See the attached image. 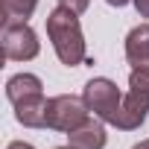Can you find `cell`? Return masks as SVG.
<instances>
[{"label": "cell", "instance_id": "obj_15", "mask_svg": "<svg viewBox=\"0 0 149 149\" xmlns=\"http://www.w3.org/2000/svg\"><path fill=\"white\" fill-rule=\"evenodd\" d=\"M56 149H76V146H70V143H67V146H56Z\"/></svg>", "mask_w": 149, "mask_h": 149}, {"label": "cell", "instance_id": "obj_6", "mask_svg": "<svg viewBox=\"0 0 149 149\" xmlns=\"http://www.w3.org/2000/svg\"><path fill=\"white\" fill-rule=\"evenodd\" d=\"M67 137H70V146H76V149H102L105 146V126H102V120L88 117L82 126L67 132Z\"/></svg>", "mask_w": 149, "mask_h": 149}, {"label": "cell", "instance_id": "obj_14", "mask_svg": "<svg viewBox=\"0 0 149 149\" xmlns=\"http://www.w3.org/2000/svg\"><path fill=\"white\" fill-rule=\"evenodd\" d=\"M132 149H149V140H140L137 146H132Z\"/></svg>", "mask_w": 149, "mask_h": 149}, {"label": "cell", "instance_id": "obj_9", "mask_svg": "<svg viewBox=\"0 0 149 149\" xmlns=\"http://www.w3.org/2000/svg\"><path fill=\"white\" fill-rule=\"evenodd\" d=\"M129 94L149 108V70H132V76H129Z\"/></svg>", "mask_w": 149, "mask_h": 149}, {"label": "cell", "instance_id": "obj_13", "mask_svg": "<svg viewBox=\"0 0 149 149\" xmlns=\"http://www.w3.org/2000/svg\"><path fill=\"white\" fill-rule=\"evenodd\" d=\"M105 3H111V6H117V9H120V6H126V3H129V0H105Z\"/></svg>", "mask_w": 149, "mask_h": 149}, {"label": "cell", "instance_id": "obj_4", "mask_svg": "<svg viewBox=\"0 0 149 149\" xmlns=\"http://www.w3.org/2000/svg\"><path fill=\"white\" fill-rule=\"evenodd\" d=\"M0 41H3L6 58H12V61H29V58H35L38 50H41L38 35L32 32V26H29L26 21L3 24V35H0Z\"/></svg>", "mask_w": 149, "mask_h": 149}, {"label": "cell", "instance_id": "obj_3", "mask_svg": "<svg viewBox=\"0 0 149 149\" xmlns=\"http://www.w3.org/2000/svg\"><path fill=\"white\" fill-rule=\"evenodd\" d=\"M85 120H88L85 100H76V97H70V94H61V97L47 100V123H44V129L73 132L76 126H82Z\"/></svg>", "mask_w": 149, "mask_h": 149}, {"label": "cell", "instance_id": "obj_5", "mask_svg": "<svg viewBox=\"0 0 149 149\" xmlns=\"http://www.w3.org/2000/svg\"><path fill=\"white\" fill-rule=\"evenodd\" d=\"M126 58L134 70H149V24H140L126 35Z\"/></svg>", "mask_w": 149, "mask_h": 149}, {"label": "cell", "instance_id": "obj_8", "mask_svg": "<svg viewBox=\"0 0 149 149\" xmlns=\"http://www.w3.org/2000/svg\"><path fill=\"white\" fill-rule=\"evenodd\" d=\"M38 6V0H0V9H3V24L12 21H26Z\"/></svg>", "mask_w": 149, "mask_h": 149}, {"label": "cell", "instance_id": "obj_1", "mask_svg": "<svg viewBox=\"0 0 149 149\" xmlns=\"http://www.w3.org/2000/svg\"><path fill=\"white\" fill-rule=\"evenodd\" d=\"M47 35H50L53 50H56L61 64L76 67V64L85 61V35H82L76 12H70L64 6L53 9L47 15Z\"/></svg>", "mask_w": 149, "mask_h": 149}, {"label": "cell", "instance_id": "obj_12", "mask_svg": "<svg viewBox=\"0 0 149 149\" xmlns=\"http://www.w3.org/2000/svg\"><path fill=\"white\" fill-rule=\"evenodd\" d=\"M6 149H35V146H32V143H24V140H12Z\"/></svg>", "mask_w": 149, "mask_h": 149}, {"label": "cell", "instance_id": "obj_2", "mask_svg": "<svg viewBox=\"0 0 149 149\" xmlns=\"http://www.w3.org/2000/svg\"><path fill=\"white\" fill-rule=\"evenodd\" d=\"M82 100L88 111H94V117L126 132V94H120V88L111 79H102V76L91 79L82 91Z\"/></svg>", "mask_w": 149, "mask_h": 149}, {"label": "cell", "instance_id": "obj_7", "mask_svg": "<svg viewBox=\"0 0 149 149\" xmlns=\"http://www.w3.org/2000/svg\"><path fill=\"white\" fill-rule=\"evenodd\" d=\"M38 91H41V79L32 76V73H18V76H12V79L6 82V97H9L12 105L21 102V100L29 97V94H38Z\"/></svg>", "mask_w": 149, "mask_h": 149}, {"label": "cell", "instance_id": "obj_11", "mask_svg": "<svg viewBox=\"0 0 149 149\" xmlns=\"http://www.w3.org/2000/svg\"><path fill=\"white\" fill-rule=\"evenodd\" d=\"M132 3H134V9H137L140 18H149V0H132Z\"/></svg>", "mask_w": 149, "mask_h": 149}, {"label": "cell", "instance_id": "obj_10", "mask_svg": "<svg viewBox=\"0 0 149 149\" xmlns=\"http://www.w3.org/2000/svg\"><path fill=\"white\" fill-rule=\"evenodd\" d=\"M88 3H91V0H58V6H64V9H70V12H76V15H82V12L88 9Z\"/></svg>", "mask_w": 149, "mask_h": 149}]
</instances>
